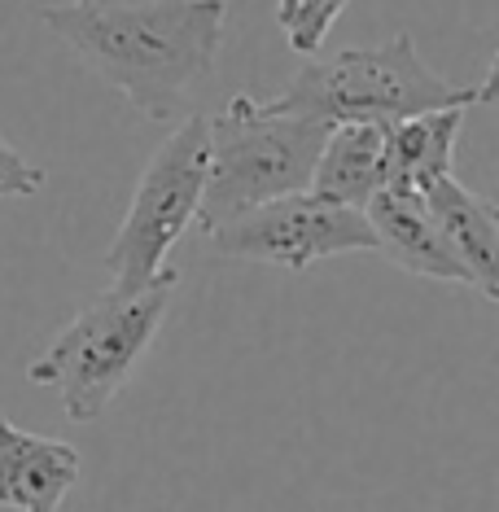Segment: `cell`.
<instances>
[{"mask_svg":"<svg viewBox=\"0 0 499 512\" xmlns=\"http://www.w3.org/2000/svg\"><path fill=\"white\" fill-rule=\"evenodd\" d=\"M40 22L145 119L171 123L211 75L228 0H57Z\"/></svg>","mask_w":499,"mask_h":512,"instance_id":"obj_1","label":"cell"},{"mask_svg":"<svg viewBox=\"0 0 499 512\" xmlns=\"http://www.w3.org/2000/svg\"><path fill=\"white\" fill-rule=\"evenodd\" d=\"M499 62L482 84H451L416 53L412 36H394L377 49H346L329 62H311L294 75L268 110L333 123H399L412 114L447 110V106H491Z\"/></svg>","mask_w":499,"mask_h":512,"instance_id":"obj_2","label":"cell"},{"mask_svg":"<svg viewBox=\"0 0 499 512\" xmlns=\"http://www.w3.org/2000/svg\"><path fill=\"white\" fill-rule=\"evenodd\" d=\"M324 136V123L268 110V101L237 92L215 119H206V184L193 224L211 232L259 202L307 193Z\"/></svg>","mask_w":499,"mask_h":512,"instance_id":"obj_3","label":"cell"},{"mask_svg":"<svg viewBox=\"0 0 499 512\" xmlns=\"http://www.w3.org/2000/svg\"><path fill=\"white\" fill-rule=\"evenodd\" d=\"M176 285H154L141 294H101L49 342V351L27 364L36 386H53L71 421H101L136 372L149 342L167 320Z\"/></svg>","mask_w":499,"mask_h":512,"instance_id":"obj_4","label":"cell"},{"mask_svg":"<svg viewBox=\"0 0 499 512\" xmlns=\"http://www.w3.org/2000/svg\"><path fill=\"white\" fill-rule=\"evenodd\" d=\"M206 184V114H189L158 154L145 162L106 267L114 272V294H141L154 285H176L180 272L167 267L171 250L189 232L202 206Z\"/></svg>","mask_w":499,"mask_h":512,"instance_id":"obj_5","label":"cell"},{"mask_svg":"<svg viewBox=\"0 0 499 512\" xmlns=\"http://www.w3.org/2000/svg\"><path fill=\"white\" fill-rule=\"evenodd\" d=\"M219 259H246V263H272L303 272L320 259H338L355 250H377L373 224L355 206L324 202L316 193H289L259 202L250 211L232 215L228 224H215L206 232Z\"/></svg>","mask_w":499,"mask_h":512,"instance_id":"obj_6","label":"cell"},{"mask_svg":"<svg viewBox=\"0 0 499 512\" xmlns=\"http://www.w3.org/2000/svg\"><path fill=\"white\" fill-rule=\"evenodd\" d=\"M79 482V451L62 438L27 434L0 416V508L57 512Z\"/></svg>","mask_w":499,"mask_h":512,"instance_id":"obj_7","label":"cell"},{"mask_svg":"<svg viewBox=\"0 0 499 512\" xmlns=\"http://www.w3.org/2000/svg\"><path fill=\"white\" fill-rule=\"evenodd\" d=\"M364 215H368V224H373V241H377L381 259H390L394 267H403V272H412V276L469 285V272H464L460 259L447 250V241L438 237L421 193L377 189V197L364 206Z\"/></svg>","mask_w":499,"mask_h":512,"instance_id":"obj_8","label":"cell"},{"mask_svg":"<svg viewBox=\"0 0 499 512\" xmlns=\"http://www.w3.org/2000/svg\"><path fill=\"white\" fill-rule=\"evenodd\" d=\"M421 202L429 219H434L438 237L447 241V250L460 259L469 272V285L482 289L486 298H499V215L495 206L464 189L456 176H443L421 189Z\"/></svg>","mask_w":499,"mask_h":512,"instance_id":"obj_9","label":"cell"},{"mask_svg":"<svg viewBox=\"0 0 499 512\" xmlns=\"http://www.w3.org/2000/svg\"><path fill=\"white\" fill-rule=\"evenodd\" d=\"M469 106H447L412 114V119L386 123V162H381V189H408L421 193L425 184L451 176L456 141Z\"/></svg>","mask_w":499,"mask_h":512,"instance_id":"obj_10","label":"cell"},{"mask_svg":"<svg viewBox=\"0 0 499 512\" xmlns=\"http://www.w3.org/2000/svg\"><path fill=\"white\" fill-rule=\"evenodd\" d=\"M381 162H386V123H333L311 167L307 193L364 211L381 189Z\"/></svg>","mask_w":499,"mask_h":512,"instance_id":"obj_11","label":"cell"},{"mask_svg":"<svg viewBox=\"0 0 499 512\" xmlns=\"http://www.w3.org/2000/svg\"><path fill=\"white\" fill-rule=\"evenodd\" d=\"M351 5V0H276V22H281L285 40L294 53H320L324 36L333 31L338 14Z\"/></svg>","mask_w":499,"mask_h":512,"instance_id":"obj_12","label":"cell"},{"mask_svg":"<svg viewBox=\"0 0 499 512\" xmlns=\"http://www.w3.org/2000/svg\"><path fill=\"white\" fill-rule=\"evenodd\" d=\"M40 189H44V171L0 136V197H36Z\"/></svg>","mask_w":499,"mask_h":512,"instance_id":"obj_13","label":"cell"}]
</instances>
